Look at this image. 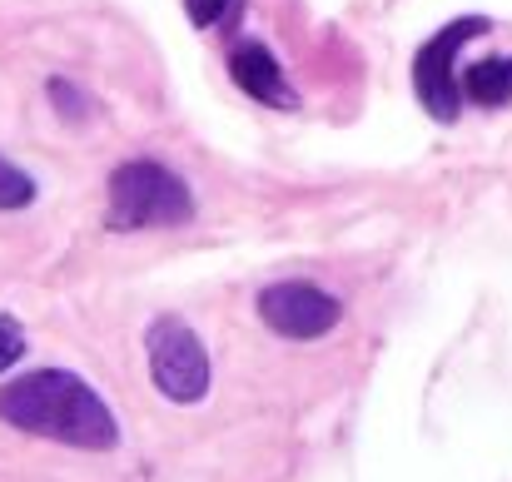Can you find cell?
I'll use <instances>...</instances> for the list:
<instances>
[{"mask_svg": "<svg viewBox=\"0 0 512 482\" xmlns=\"http://www.w3.org/2000/svg\"><path fill=\"white\" fill-rule=\"evenodd\" d=\"M110 229H174L194 219V194L165 160H125L110 174Z\"/></svg>", "mask_w": 512, "mask_h": 482, "instance_id": "7a4b0ae2", "label": "cell"}, {"mask_svg": "<svg viewBox=\"0 0 512 482\" xmlns=\"http://www.w3.org/2000/svg\"><path fill=\"white\" fill-rule=\"evenodd\" d=\"M229 75L249 100H259L269 110H299V90L289 85L284 65L274 60V50L264 40H239L229 50Z\"/></svg>", "mask_w": 512, "mask_h": 482, "instance_id": "8992f818", "label": "cell"}, {"mask_svg": "<svg viewBox=\"0 0 512 482\" xmlns=\"http://www.w3.org/2000/svg\"><path fill=\"white\" fill-rule=\"evenodd\" d=\"M50 105H55L60 115H70V120H80V115L90 110V100H85L70 80H50Z\"/></svg>", "mask_w": 512, "mask_h": 482, "instance_id": "30bf717a", "label": "cell"}, {"mask_svg": "<svg viewBox=\"0 0 512 482\" xmlns=\"http://www.w3.org/2000/svg\"><path fill=\"white\" fill-rule=\"evenodd\" d=\"M259 319L269 323L279 338H324L334 333L343 319V304L319 289V284H304V279H284V284H269L259 294Z\"/></svg>", "mask_w": 512, "mask_h": 482, "instance_id": "5b68a950", "label": "cell"}, {"mask_svg": "<svg viewBox=\"0 0 512 482\" xmlns=\"http://www.w3.org/2000/svg\"><path fill=\"white\" fill-rule=\"evenodd\" d=\"M493 20L488 15H463V20H448L438 35H428L413 55V90H418V105L438 120V125H453L458 110H463V95H458V55L463 45H473L478 35H488Z\"/></svg>", "mask_w": 512, "mask_h": 482, "instance_id": "3957f363", "label": "cell"}, {"mask_svg": "<svg viewBox=\"0 0 512 482\" xmlns=\"http://www.w3.org/2000/svg\"><path fill=\"white\" fill-rule=\"evenodd\" d=\"M20 358H25V328H20V319L0 314V373L15 368Z\"/></svg>", "mask_w": 512, "mask_h": 482, "instance_id": "9c48e42d", "label": "cell"}, {"mask_svg": "<svg viewBox=\"0 0 512 482\" xmlns=\"http://www.w3.org/2000/svg\"><path fill=\"white\" fill-rule=\"evenodd\" d=\"M35 194H40V189H35V179H30L15 160H5V155H0V214H10V209H30V204H35Z\"/></svg>", "mask_w": 512, "mask_h": 482, "instance_id": "ba28073f", "label": "cell"}, {"mask_svg": "<svg viewBox=\"0 0 512 482\" xmlns=\"http://www.w3.org/2000/svg\"><path fill=\"white\" fill-rule=\"evenodd\" d=\"M145 353H150V378L170 403H199L209 393V353L184 319L165 314V319L150 323Z\"/></svg>", "mask_w": 512, "mask_h": 482, "instance_id": "277c9868", "label": "cell"}, {"mask_svg": "<svg viewBox=\"0 0 512 482\" xmlns=\"http://www.w3.org/2000/svg\"><path fill=\"white\" fill-rule=\"evenodd\" d=\"M229 5H234V0H184V15H189L199 30H209V25H219V20L229 15Z\"/></svg>", "mask_w": 512, "mask_h": 482, "instance_id": "8fae6325", "label": "cell"}, {"mask_svg": "<svg viewBox=\"0 0 512 482\" xmlns=\"http://www.w3.org/2000/svg\"><path fill=\"white\" fill-rule=\"evenodd\" d=\"M0 423L65 443V448H85V453H110L120 443V423L110 413V403L70 368H35L15 383L0 388Z\"/></svg>", "mask_w": 512, "mask_h": 482, "instance_id": "6da1fadb", "label": "cell"}, {"mask_svg": "<svg viewBox=\"0 0 512 482\" xmlns=\"http://www.w3.org/2000/svg\"><path fill=\"white\" fill-rule=\"evenodd\" d=\"M458 95L473 105H512V55H483L458 70Z\"/></svg>", "mask_w": 512, "mask_h": 482, "instance_id": "52a82bcc", "label": "cell"}]
</instances>
